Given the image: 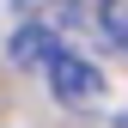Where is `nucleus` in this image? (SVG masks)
I'll return each mask as SVG.
<instances>
[{
	"label": "nucleus",
	"mask_w": 128,
	"mask_h": 128,
	"mask_svg": "<svg viewBox=\"0 0 128 128\" xmlns=\"http://www.w3.org/2000/svg\"><path fill=\"white\" fill-rule=\"evenodd\" d=\"M55 49H61V43H55L43 24H24L18 37H12V61H18V67H49V55H55Z\"/></svg>",
	"instance_id": "nucleus-2"
},
{
	"label": "nucleus",
	"mask_w": 128,
	"mask_h": 128,
	"mask_svg": "<svg viewBox=\"0 0 128 128\" xmlns=\"http://www.w3.org/2000/svg\"><path fill=\"white\" fill-rule=\"evenodd\" d=\"M43 79H49V92L61 104H98L104 98V73L92 67L86 55H73L67 43H61V49L49 55V67H43Z\"/></svg>",
	"instance_id": "nucleus-1"
},
{
	"label": "nucleus",
	"mask_w": 128,
	"mask_h": 128,
	"mask_svg": "<svg viewBox=\"0 0 128 128\" xmlns=\"http://www.w3.org/2000/svg\"><path fill=\"white\" fill-rule=\"evenodd\" d=\"M98 18H104V30H110V43H122V49H128V0H104Z\"/></svg>",
	"instance_id": "nucleus-3"
}]
</instances>
